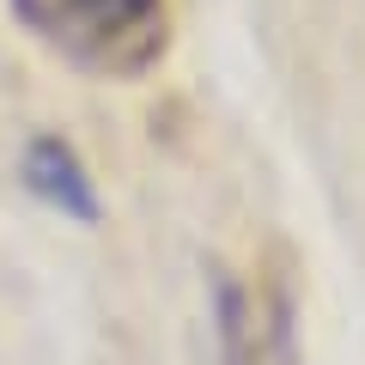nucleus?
<instances>
[{
    "label": "nucleus",
    "instance_id": "nucleus-3",
    "mask_svg": "<svg viewBox=\"0 0 365 365\" xmlns=\"http://www.w3.org/2000/svg\"><path fill=\"white\" fill-rule=\"evenodd\" d=\"M213 329H220V359L225 365H262V311L232 274L213 280Z\"/></svg>",
    "mask_w": 365,
    "mask_h": 365
},
{
    "label": "nucleus",
    "instance_id": "nucleus-1",
    "mask_svg": "<svg viewBox=\"0 0 365 365\" xmlns=\"http://www.w3.org/2000/svg\"><path fill=\"white\" fill-rule=\"evenodd\" d=\"M19 25L86 73L128 79L165 49V0H13Z\"/></svg>",
    "mask_w": 365,
    "mask_h": 365
},
{
    "label": "nucleus",
    "instance_id": "nucleus-2",
    "mask_svg": "<svg viewBox=\"0 0 365 365\" xmlns=\"http://www.w3.org/2000/svg\"><path fill=\"white\" fill-rule=\"evenodd\" d=\"M19 182L31 189V201H43L49 213L73 225H98V182H91L86 158L61 140V134H37L19 158Z\"/></svg>",
    "mask_w": 365,
    "mask_h": 365
}]
</instances>
